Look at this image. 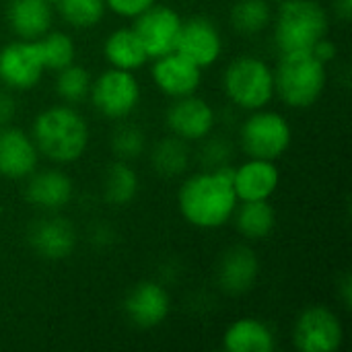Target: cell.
I'll return each instance as SVG.
<instances>
[{"instance_id":"obj_1","label":"cell","mask_w":352,"mask_h":352,"mask_svg":"<svg viewBox=\"0 0 352 352\" xmlns=\"http://www.w3.org/2000/svg\"><path fill=\"white\" fill-rule=\"evenodd\" d=\"M177 204L182 217L198 229H219L231 221L237 208L233 190V167H217L190 175L179 194Z\"/></svg>"},{"instance_id":"obj_2","label":"cell","mask_w":352,"mask_h":352,"mask_svg":"<svg viewBox=\"0 0 352 352\" xmlns=\"http://www.w3.org/2000/svg\"><path fill=\"white\" fill-rule=\"evenodd\" d=\"M31 138L50 161L72 163L82 157L89 144V126L76 109L56 105L35 118Z\"/></svg>"},{"instance_id":"obj_3","label":"cell","mask_w":352,"mask_h":352,"mask_svg":"<svg viewBox=\"0 0 352 352\" xmlns=\"http://www.w3.org/2000/svg\"><path fill=\"white\" fill-rule=\"evenodd\" d=\"M326 64L311 52L283 54L274 70V93L295 109L311 107L324 93Z\"/></svg>"},{"instance_id":"obj_4","label":"cell","mask_w":352,"mask_h":352,"mask_svg":"<svg viewBox=\"0 0 352 352\" xmlns=\"http://www.w3.org/2000/svg\"><path fill=\"white\" fill-rule=\"evenodd\" d=\"M328 14L316 0H283L276 23L274 41L280 54L311 52V47L326 37Z\"/></svg>"},{"instance_id":"obj_5","label":"cell","mask_w":352,"mask_h":352,"mask_svg":"<svg viewBox=\"0 0 352 352\" xmlns=\"http://www.w3.org/2000/svg\"><path fill=\"white\" fill-rule=\"evenodd\" d=\"M223 87L241 109H264L274 97V70L260 58L243 56L227 66Z\"/></svg>"},{"instance_id":"obj_6","label":"cell","mask_w":352,"mask_h":352,"mask_svg":"<svg viewBox=\"0 0 352 352\" xmlns=\"http://www.w3.org/2000/svg\"><path fill=\"white\" fill-rule=\"evenodd\" d=\"M241 146L250 159L276 161L291 146V126L276 111L256 109L241 126Z\"/></svg>"},{"instance_id":"obj_7","label":"cell","mask_w":352,"mask_h":352,"mask_svg":"<svg viewBox=\"0 0 352 352\" xmlns=\"http://www.w3.org/2000/svg\"><path fill=\"white\" fill-rule=\"evenodd\" d=\"M95 109L109 120L128 118L140 99V87L130 70L109 68L91 85Z\"/></svg>"},{"instance_id":"obj_8","label":"cell","mask_w":352,"mask_h":352,"mask_svg":"<svg viewBox=\"0 0 352 352\" xmlns=\"http://www.w3.org/2000/svg\"><path fill=\"white\" fill-rule=\"evenodd\" d=\"M37 39L10 41L0 50V82L14 91L35 87L43 74Z\"/></svg>"},{"instance_id":"obj_9","label":"cell","mask_w":352,"mask_h":352,"mask_svg":"<svg viewBox=\"0 0 352 352\" xmlns=\"http://www.w3.org/2000/svg\"><path fill=\"white\" fill-rule=\"evenodd\" d=\"M132 29L142 41L148 58H159L175 50L182 29V19L169 6L153 4L144 12L134 16Z\"/></svg>"},{"instance_id":"obj_10","label":"cell","mask_w":352,"mask_h":352,"mask_svg":"<svg viewBox=\"0 0 352 352\" xmlns=\"http://www.w3.org/2000/svg\"><path fill=\"white\" fill-rule=\"evenodd\" d=\"M295 346L303 352L338 351L344 338L340 320L326 307H309L295 324Z\"/></svg>"},{"instance_id":"obj_11","label":"cell","mask_w":352,"mask_h":352,"mask_svg":"<svg viewBox=\"0 0 352 352\" xmlns=\"http://www.w3.org/2000/svg\"><path fill=\"white\" fill-rule=\"evenodd\" d=\"M175 52H179L184 58H188L196 66L206 68L219 60L223 52V39H221L219 29L208 19L194 16V19L182 21Z\"/></svg>"},{"instance_id":"obj_12","label":"cell","mask_w":352,"mask_h":352,"mask_svg":"<svg viewBox=\"0 0 352 352\" xmlns=\"http://www.w3.org/2000/svg\"><path fill=\"white\" fill-rule=\"evenodd\" d=\"M202 68L184 58L179 52H169L165 56L155 58L153 66V80L167 97L179 99L194 95L202 80Z\"/></svg>"},{"instance_id":"obj_13","label":"cell","mask_w":352,"mask_h":352,"mask_svg":"<svg viewBox=\"0 0 352 352\" xmlns=\"http://www.w3.org/2000/svg\"><path fill=\"white\" fill-rule=\"evenodd\" d=\"M167 126L171 128L173 136L190 142L202 140L210 134L214 126V111L212 107L194 95L179 97L167 109Z\"/></svg>"},{"instance_id":"obj_14","label":"cell","mask_w":352,"mask_h":352,"mask_svg":"<svg viewBox=\"0 0 352 352\" xmlns=\"http://www.w3.org/2000/svg\"><path fill=\"white\" fill-rule=\"evenodd\" d=\"M39 151L31 136L19 128H0V175L8 179L29 177L37 167Z\"/></svg>"},{"instance_id":"obj_15","label":"cell","mask_w":352,"mask_h":352,"mask_svg":"<svg viewBox=\"0 0 352 352\" xmlns=\"http://www.w3.org/2000/svg\"><path fill=\"white\" fill-rule=\"evenodd\" d=\"M124 309L132 324H136L138 328H155L163 324L165 318L169 316V293L157 283H140L128 293Z\"/></svg>"},{"instance_id":"obj_16","label":"cell","mask_w":352,"mask_h":352,"mask_svg":"<svg viewBox=\"0 0 352 352\" xmlns=\"http://www.w3.org/2000/svg\"><path fill=\"white\" fill-rule=\"evenodd\" d=\"M278 169L274 161L250 159L233 169V190L237 200H268L278 188Z\"/></svg>"},{"instance_id":"obj_17","label":"cell","mask_w":352,"mask_h":352,"mask_svg":"<svg viewBox=\"0 0 352 352\" xmlns=\"http://www.w3.org/2000/svg\"><path fill=\"white\" fill-rule=\"evenodd\" d=\"M29 243L41 258L64 260L76 245V233L66 219L50 217L37 221L29 229Z\"/></svg>"},{"instance_id":"obj_18","label":"cell","mask_w":352,"mask_h":352,"mask_svg":"<svg viewBox=\"0 0 352 352\" xmlns=\"http://www.w3.org/2000/svg\"><path fill=\"white\" fill-rule=\"evenodd\" d=\"M258 258L245 245L231 248L219 266V285L223 291L231 295L248 293L258 278Z\"/></svg>"},{"instance_id":"obj_19","label":"cell","mask_w":352,"mask_h":352,"mask_svg":"<svg viewBox=\"0 0 352 352\" xmlns=\"http://www.w3.org/2000/svg\"><path fill=\"white\" fill-rule=\"evenodd\" d=\"M25 196L33 206L45 210H58L66 206L72 198V182L66 173L56 169H45L29 175Z\"/></svg>"},{"instance_id":"obj_20","label":"cell","mask_w":352,"mask_h":352,"mask_svg":"<svg viewBox=\"0 0 352 352\" xmlns=\"http://www.w3.org/2000/svg\"><path fill=\"white\" fill-rule=\"evenodd\" d=\"M6 16L21 39H39L52 25V8L45 0H10Z\"/></svg>"},{"instance_id":"obj_21","label":"cell","mask_w":352,"mask_h":352,"mask_svg":"<svg viewBox=\"0 0 352 352\" xmlns=\"http://www.w3.org/2000/svg\"><path fill=\"white\" fill-rule=\"evenodd\" d=\"M223 344L229 352H270L274 349V334L260 320L243 318L227 328Z\"/></svg>"},{"instance_id":"obj_22","label":"cell","mask_w":352,"mask_h":352,"mask_svg":"<svg viewBox=\"0 0 352 352\" xmlns=\"http://www.w3.org/2000/svg\"><path fill=\"white\" fill-rule=\"evenodd\" d=\"M103 54L113 68L130 70V72L138 70L148 60V54H146L142 41L138 39V35L134 33L132 27L130 29H116L105 39Z\"/></svg>"},{"instance_id":"obj_23","label":"cell","mask_w":352,"mask_h":352,"mask_svg":"<svg viewBox=\"0 0 352 352\" xmlns=\"http://www.w3.org/2000/svg\"><path fill=\"white\" fill-rule=\"evenodd\" d=\"M237 231L248 239H264L272 233L276 225V212L268 200H250L241 202L233 212Z\"/></svg>"},{"instance_id":"obj_24","label":"cell","mask_w":352,"mask_h":352,"mask_svg":"<svg viewBox=\"0 0 352 352\" xmlns=\"http://www.w3.org/2000/svg\"><path fill=\"white\" fill-rule=\"evenodd\" d=\"M151 159H153V167L157 169V173H161L165 177L182 175L188 169V163H190L188 142L177 138V136L163 138L161 142H157Z\"/></svg>"},{"instance_id":"obj_25","label":"cell","mask_w":352,"mask_h":352,"mask_svg":"<svg viewBox=\"0 0 352 352\" xmlns=\"http://www.w3.org/2000/svg\"><path fill=\"white\" fill-rule=\"evenodd\" d=\"M138 192V177L132 167H128L124 161H118L109 167L103 184V196L113 206L128 204Z\"/></svg>"},{"instance_id":"obj_26","label":"cell","mask_w":352,"mask_h":352,"mask_svg":"<svg viewBox=\"0 0 352 352\" xmlns=\"http://www.w3.org/2000/svg\"><path fill=\"white\" fill-rule=\"evenodd\" d=\"M272 8L266 0H239L231 10L233 27L243 35H256L268 27Z\"/></svg>"},{"instance_id":"obj_27","label":"cell","mask_w":352,"mask_h":352,"mask_svg":"<svg viewBox=\"0 0 352 352\" xmlns=\"http://www.w3.org/2000/svg\"><path fill=\"white\" fill-rule=\"evenodd\" d=\"M37 47L41 54V62L45 70H62L68 64L74 62V43L72 39L62 33V31H54V33H45L37 39Z\"/></svg>"},{"instance_id":"obj_28","label":"cell","mask_w":352,"mask_h":352,"mask_svg":"<svg viewBox=\"0 0 352 352\" xmlns=\"http://www.w3.org/2000/svg\"><path fill=\"white\" fill-rule=\"evenodd\" d=\"M58 8L68 25L87 29L101 21L105 12V0H58Z\"/></svg>"},{"instance_id":"obj_29","label":"cell","mask_w":352,"mask_h":352,"mask_svg":"<svg viewBox=\"0 0 352 352\" xmlns=\"http://www.w3.org/2000/svg\"><path fill=\"white\" fill-rule=\"evenodd\" d=\"M58 95L68 101V103H78L82 101L89 91H91V74L76 64H68L66 68L58 70V80H56Z\"/></svg>"},{"instance_id":"obj_30","label":"cell","mask_w":352,"mask_h":352,"mask_svg":"<svg viewBox=\"0 0 352 352\" xmlns=\"http://www.w3.org/2000/svg\"><path fill=\"white\" fill-rule=\"evenodd\" d=\"M111 148L120 161L136 159L144 151V134L136 126H120L111 136Z\"/></svg>"},{"instance_id":"obj_31","label":"cell","mask_w":352,"mask_h":352,"mask_svg":"<svg viewBox=\"0 0 352 352\" xmlns=\"http://www.w3.org/2000/svg\"><path fill=\"white\" fill-rule=\"evenodd\" d=\"M153 4H155V0H105V6L109 10H113L116 14L126 16V19L138 16Z\"/></svg>"},{"instance_id":"obj_32","label":"cell","mask_w":352,"mask_h":352,"mask_svg":"<svg viewBox=\"0 0 352 352\" xmlns=\"http://www.w3.org/2000/svg\"><path fill=\"white\" fill-rule=\"evenodd\" d=\"M227 159H229V144L225 140H212L202 148V161H206L214 169L223 167Z\"/></svg>"},{"instance_id":"obj_33","label":"cell","mask_w":352,"mask_h":352,"mask_svg":"<svg viewBox=\"0 0 352 352\" xmlns=\"http://www.w3.org/2000/svg\"><path fill=\"white\" fill-rule=\"evenodd\" d=\"M311 54L320 60V62H324V64H328V62H332L334 58H336V54H338V47L334 45V41H330V39H326V37H322L314 47H311Z\"/></svg>"},{"instance_id":"obj_34","label":"cell","mask_w":352,"mask_h":352,"mask_svg":"<svg viewBox=\"0 0 352 352\" xmlns=\"http://www.w3.org/2000/svg\"><path fill=\"white\" fill-rule=\"evenodd\" d=\"M14 116V101L8 93L0 91V128L6 126Z\"/></svg>"},{"instance_id":"obj_35","label":"cell","mask_w":352,"mask_h":352,"mask_svg":"<svg viewBox=\"0 0 352 352\" xmlns=\"http://www.w3.org/2000/svg\"><path fill=\"white\" fill-rule=\"evenodd\" d=\"M336 10L344 21H349L352 14V0H336Z\"/></svg>"},{"instance_id":"obj_36","label":"cell","mask_w":352,"mask_h":352,"mask_svg":"<svg viewBox=\"0 0 352 352\" xmlns=\"http://www.w3.org/2000/svg\"><path fill=\"white\" fill-rule=\"evenodd\" d=\"M47 4H58V0H45Z\"/></svg>"},{"instance_id":"obj_37","label":"cell","mask_w":352,"mask_h":352,"mask_svg":"<svg viewBox=\"0 0 352 352\" xmlns=\"http://www.w3.org/2000/svg\"><path fill=\"white\" fill-rule=\"evenodd\" d=\"M278 2H283V0H278Z\"/></svg>"}]
</instances>
